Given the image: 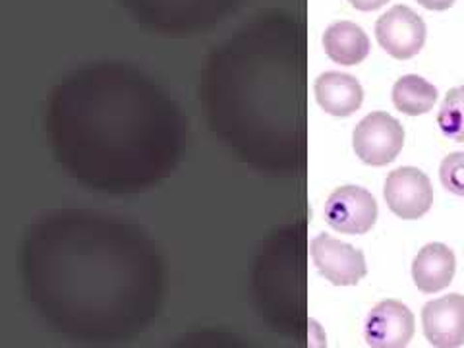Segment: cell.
<instances>
[{"instance_id":"cell-1","label":"cell","mask_w":464,"mask_h":348,"mask_svg":"<svg viewBox=\"0 0 464 348\" xmlns=\"http://www.w3.org/2000/svg\"><path fill=\"white\" fill-rule=\"evenodd\" d=\"M353 145L362 163L372 167L393 163L404 145L402 124L387 112H372L358 122Z\"/></svg>"},{"instance_id":"cell-2","label":"cell","mask_w":464,"mask_h":348,"mask_svg":"<svg viewBox=\"0 0 464 348\" xmlns=\"http://www.w3.org/2000/svg\"><path fill=\"white\" fill-rule=\"evenodd\" d=\"M310 254L317 271L337 286L358 285L368 273L364 254L325 232L312 238Z\"/></svg>"},{"instance_id":"cell-3","label":"cell","mask_w":464,"mask_h":348,"mask_svg":"<svg viewBox=\"0 0 464 348\" xmlns=\"http://www.w3.org/2000/svg\"><path fill=\"white\" fill-rule=\"evenodd\" d=\"M327 225L343 235H366L377 221V201L360 186H341L325 201Z\"/></svg>"},{"instance_id":"cell-4","label":"cell","mask_w":464,"mask_h":348,"mask_svg":"<svg viewBox=\"0 0 464 348\" xmlns=\"http://www.w3.org/2000/svg\"><path fill=\"white\" fill-rule=\"evenodd\" d=\"M375 37L387 54L409 61L424 47L426 24L409 6H393L377 20Z\"/></svg>"},{"instance_id":"cell-5","label":"cell","mask_w":464,"mask_h":348,"mask_svg":"<svg viewBox=\"0 0 464 348\" xmlns=\"http://www.w3.org/2000/svg\"><path fill=\"white\" fill-rule=\"evenodd\" d=\"M383 196L389 209L397 217L414 221L431 209L433 188L422 170L414 167H401L387 177Z\"/></svg>"},{"instance_id":"cell-6","label":"cell","mask_w":464,"mask_h":348,"mask_svg":"<svg viewBox=\"0 0 464 348\" xmlns=\"http://www.w3.org/2000/svg\"><path fill=\"white\" fill-rule=\"evenodd\" d=\"M414 335V315L399 300H383L372 308L364 337L373 348H401Z\"/></svg>"},{"instance_id":"cell-7","label":"cell","mask_w":464,"mask_h":348,"mask_svg":"<svg viewBox=\"0 0 464 348\" xmlns=\"http://www.w3.org/2000/svg\"><path fill=\"white\" fill-rule=\"evenodd\" d=\"M424 335L431 346L457 348L464 344V296L447 295L428 302L422 310Z\"/></svg>"},{"instance_id":"cell-8","label":"cell","mask_w":464,"mask_h":348,"mask_svg":"<svg viewBox=\"0 0 464 348\" xmlns=\"http://www.w3.org/2000/svg\"><path fill=\"white\" fill-rule=\"evenodd\" d=\"M455 254L445 244L431 242L424 246L412 261L414 285L426 295L440 293L453 281Z\"/></svg>"},{"instance_id":"cell-9","label":"cell","mask_w":464,"mask_h":348,"mask_svg":"<svg viewBox=\"0 0 464 348\" xmlns=\"http://www.w3.org/2000/svg\"><path fill=\"white\" fill-rule=\"evenodd\" d=\"M315 101L327 114L351 116L354 114L364 99V92L356 78L341 74V72H325L314 85Z\"/></svg>"},{"instance_id":"cell-10","label":"cell","mask_w":464,"mask_h":348,"mask_svg":"<svg viewBox=\"0 0 464 348\" xmlns=\"http://www.w3.org/2000/svg\"><path fill=\"white\" fill-rule=\"evenodd\" d=\"M324 49L333 63L354 66L364 63L370 54V39L360 25L353 22H337L325 29Z\"/></svg>"},{"instance_id":"cell-11","label":"cell","mask_w":464,"mask_h":348,"mask_svg":"<svg viewBox=\"0 0 464 348\" xmlns=\"http://www.w3.org/2000/svg\"><path fill=\"white\" fill-rule=\"evenodd\" d=\"M435 101H438V90L428 80L416 74L402 76L393 85V103L401 112L409 116L430 112Z\"/></svg>"},{"instance_id":"cell-12","label":"cell","mask_w":464,"mask_h":348,"mask_svg":"<svg viewBox=\"0 0 464 348\" xmlns=\"http://www.w3.org/2000/svg\"><path fill=\"white\" fill-rule=\"evenodd\" d=\"M438 124L445 138L464 141V85L453 87L445 95L438 112Z\"/></svg>"},{"instance_id":"cell-13","label":"cell","mask_w":464,"mask_h":348,"mask_svg":"<svg viewBox=\"0 0 464 348\" xmlns=\"http://www.w3.org/2000/svg\"><path fill=\"white\" fill-rule=\"evenodd\" d=\"M440 179L445 190L464 198V153H451L443 159Z\"/></svg>"},{"instance_id":"cell-14","label":"cell","mask_w":464,"mask_h":348,"mask_svg":"<svg viewBox=\"0 0 464 348\" xmlns=\"http://www.w3.org/2000/svg\"><path fill=\"white\" fill-rule=\"evenodd\" d=\"M351 3V6H354L356 10H362V12H372V10H377L385 6L389 0H348Z\"/></svg>"},{"instance_id":"cell-15","label":"cell","mask_w":464,"mask_h":348,"mask_svg":"<svg viewBox=\"0 0 464 348\" xmlns=\"http://www.w3.org/2000/svg\"><path fill=\"white\" fill-rule=\"evenodd\" d=\"M420 5L428 10H435V12H443L447 8H451L455 0H418Z\"/></svg>"}]
</instances>
